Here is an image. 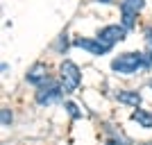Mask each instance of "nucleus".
<instances>
[{"instance_id":"f257e3e1","label":"nucleus","mask_w":152,"mask_h":145,"mask_svg":"<svg viewBox=\"0 0 152 145\" xmlns=\"http://www.w3.org/2000/svg\"><path fill=\"white\" fill-rule=\"evenodd\" d=\"M152 52H123L111 61V70L121 75H134L139 70H150Z\"/></svg>"},{"instance_id":"f03ea898","label":"nucleus","mask_w":152,"mask_h":145,"mask_svg":"<svg viewBox=\"0 0 152 145\" xmlns=\"http://www.w3.org/2000/svg\"><path fill=\"white\" fill-rule=\"evenodd\" d=\"M59 82H61L66 93H73V91L80 88V84H82V73H80L75 61H70V59H64L61 61V66H59Z\"/></svg>"},{"instance_id":"7ed1b4c3","label":"nucleus","mask_w":152,"mask_h":145,"mask_svg":"<svg viewBox=\"0 0 152 145\" xmlns=\"http://www.w3.org/2000/svg\"><path fill=\"white\" fill-rule=\"evenodd\" d=\"M66 93L61 86V82H57V79H48L45 84H41V86H37V102L39 104H55V102L61 100V95Z\"/></svg>"},{"instance_id":"20e7f679","label":"nucleus","mask_w":152,"mask_h":145,"mask_svg":"<svg viewBox=\"0 0 152 145\" xmlns=\"http://www.w3.org/2000/svg\"><path fill=\"white\" fill-rule=\"evenodd\" d=\"M73 43L77 45V48H82V50H86L89 55H95V57H102V55H107L114 45H109V43H104V41H100V39L95 36V39H84V36H80V39H75Z\"/></svg>"},{"instance_id":"39448f33","label":"nucleus","mask_w":152,"mask_h":145,"mask_svg":"<svg viewBox=\"0 0 152 145\" xmlns=\"http://www.w3.org/2000/svg\"><path fill=\"white\" fill-rule=\"evenodd\" d=\"M125 34H127V27L125 25H104L102 30H98V39L104 41V43H109V45L123 41Z\"/></svg>"},{"instance_id":"423d86ee","label":"nucleus","mask_w":152,"mask_h":145,"mask_svg":"<svg viewBox=\"0 0 152 145\" xmlns=\"http://www.w3.org/2000/svg\"><path fill=\"white\" fill-rule=\"evenodd\" d=\"M25 79L32 84V86H41V84H45L48 79H50V75H48V66L45 63H34L30 70H27V75H25Z\"/></svg>"},{"instance_id":"0eeeda50","label":"nucleus","mask_w":152,"mask_h":145,"mask_svg":"<svg viewBox=\"0 0 152 145\" xmlns=\"http://www.w3.org/2000/svg\"><path fill=\"white\" fill-rule=\"evenodd\" d=\"M129 118H132L139 127H143V129H152V114H150V111H145V109L134 107V111H132Z\"/></svg>"},{"instance_id":"6e6552de","label":"nucleus","mask_w":152,"mask_h":145,"mask_svg":"<svg viewBox=\"0 0 152 145\" xmlns=\"http://www.w3.org/2000/svg\"><path fill=\"white\" fill-rule=\"evenodd\" d=\"M121 16H123L121 25H125L127 30H134V27H136V9H134V7H129L127 2H121Z\"/></svg>"},{"instance_id":"1a4fd4ad","label":"nucleus","mask_w":152,"mask_h":145,"mask_svg":"<svg viewBox=\"0 0 152 145\" xmlns=\"http://www.w3.org/2000/svg\"><path fill=\"white\" fill-rule=\"evenodd\" d=\"M116 100L123 102V104H129V107H139L141 104V93H136V91H118V93H116Z\"/></svg>"},{"instance_id":"9d476101","label":"nucleus","mask_w":152,"mask_h":145,"mask_svg":"<svg viewBox=\"0 0 152 145\" xmlns=\"http://www.w3.org/2000/svg\"><path fill=\"white\" fill-rule=\"evenodd\" d=\"M64 109H66L73 118H80V116H82V111H80V109H77V104H73V102H66V104H64Z\"/></svg>"},{"instance_id":"9b49d317","label":"nucleus","mask_w":152,"mask_h":145,"mask_svg":"<svg viewBox=\"0 0 152 145\" xmlns=\"http://www.w3.org/2000/svg\"><path fill=\"white\" fill-rule=\"evenodd\" d=\"M123 2H127L129 7H134L136 12H141V9L145 7V0H123Z\"/></svg>"},{"instance_id":"f8f14e48","label":"nucleus","mask_w":152,"mask_h":145,"mask_svg":"<svg viewBox=\"0 0 152 145\" xmlns=\"http://www.w3.org/2000/svg\"><path fill=\"white\" fill-rule=\"evenodd\" d=\"M9 125H12V111L2 109V127H9Z\"/></svg>"},{"instance_id":"ddd939ff","label":"nucleus","mask_w":152,"mask_h":145,"mask_svg":"<svg viewBox=\"0 0 152 145\" xmlns=\"http://www.w3.org/2000/svg\"><path fill=\"white\" fill-rule=\"evenodd\" d=\"M107 145H129V141L121 138V136H114V138H109V141H107Z\"/></svg>"},{"instance_id":"4468645a","label":"nucleus","mask_w":152,"mask_h":145,"mask_svg":"<svg viewBox=\"0 0 152 145\" xmlns=\"http://www.w3.org/2000/svg\"><path fill=\"white\" fill-rule=\"evenodd\" d=\"M145 39H148V43L152 45V27H148V30H145Z\"/></svg>"},{"instance_id":"2eb2a0df","label":"nucleus","mask_w":152,"mask_h":145,"mask_svg":"<svg viewBox=\"0 0 152 145\" xmlns=\"http://www.w3.org/2000/svg\"><path fill=\"white\" fill-rule=\"evenodd\" d=\"M95 2H114V0H95Z\"/></svg>"},{"instance_id":"dca6fc26","label":"nucleus","mask_w":152,"mask_h":145,"mask_svg":"<svg viewBox=\"0 0 152 145\" xmlns=\"http://www.w3.org/2000/svg\"><path fill=\"white\" fill-rule=\"evenodd\" d=\"M150 88H152V79H150Z\"/></svg>"}]
</instances>
